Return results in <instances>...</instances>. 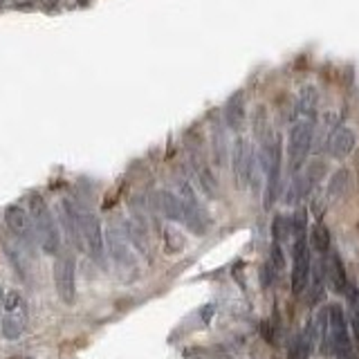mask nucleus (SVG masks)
<instances>
[{
    "instance_id": "ddd939ff",
    "label": "nucleus",
    "mask_w": 359,
    "mask_h": 359,
    "mask_svg": "<svg viewBox=\"0 0 359 359\" xmlns=\"http://www.w3.org/2000/svg\"><path fill=\"white\" fill-rule=\"evenodd\" d=\"M155 205L160 209L168 220L173 222H182L184 220V202L177 198L173 191H157L155 194Z\"/></svg>"
},
{
    "instance_id": "9b49d317",
    "label": "nucleus",
    "mask_w": 359,
    "mask_h": 359,
    "mask_svg": "<svg viewBox=\"0 0 359 359\" xmlns=\"http://www.w3.org/2000/svg\"><path fill=\"white\" fill-rule=\"evenodd\" d=\"M222 117L224 123L233 130V133H241L245 128V121H247V104H245V95L241 93H233L227 101H224V108H222Z\"/></svg>"
},
{
    "instance_id": "423d86ee",
    "label": "nucleus",
    "mask_w": 359,
    "mask_h": 359,
    "mask_svg": "<svg viewBox=\"0 0 359 359\" xmlns=\"http://www.w3.org/2000/svg\"><path fill=\"white\" fill-rule=\"evenodd\" d=\"M312 272V254L306 233L294 236V247H292V292L301 294L310 283Z\"/></svg>"
},
{
    "instance_id": "a211bd4d",
    "label": "nucleus",
    "mask_w": 359,
    "mask_h": 359,
    "mask_svg": "<svg viewBox=\"0 0 359 359\" xmlns=\"http://www.w3.org/2000/svg\"><path fill=\"white\" fill-rule=\"evenodd\" d=\"M25 330V310H16V312H7V317L3 319V334L7 339H18Z\"/></svg>"
},
{
    "instance_id": "1a4fd4ad",
    "label": "nucleus",
    "mask_w": 359,
    "mask_h": 359,
    "mask_svg": "<svg viewBox=\"0 0 359 359\" xmlns=\"http://www.w3.org/2000/svg\"><path fill=\"white\" fill-rule=\"evenodd\" d=\"M5 224H7V229L25 245L36 243V233H34V224H32L27 209H22L18 205H9L5 209Z\"/></svg>"
},
{
    "instance_id": "f8f14e48",
    "label": "nucleus",
    "mask_w": 359,
    "mask_h": 359,
    "mask_svg": "<svg viewBox=\"0 0 359 359\" xmlns=\"http://www.w3.org/2000/svg\"><path fill=\"white\" fill-rule=\"evenodd\" d=\"M317 108H319V90L314 88V86H303L299 90L297 104H294L297 117L314 121V119H317Z\"/></svg>"
},
{
    "instance_id": "9d476101",
    "label": "nucleus",
    "mask_w": 359,
    "mask_h": 359,
    "mask_svg": "<svg viewBox=\"0 0 359 359\" xmlns=\"http://www.w3.org/2000/svg\"><path fill=\"white\" fill-rule=\"evenodd\" d=\"M355 146H357V135L348 126H337L328 137V153L334 160H346L355 151Z\"/></svg>"
},
{
    "instance_id": "cd10ccee",
    "label": "nucleus",
    "mask_w": 359,
    "mask_h": 359,
    "mask_svg": "<svg viewBox=\"0 0 359 359\" xmlns=\"http://www.w3.org/2000/svg\"><path fill=\"white\" fill-rule=\"evenodd\" d=\"M79 3H86V0H79Z\"/></svg>"
},
{
    "instance_id": "bb28decb",
    "label": "nucleus",
    "mask_w": 359,
    "mask_h": 359,
    "mask_svg": "<svg viewBox=\"0 0 359 359\" xmlns=\"http://www.w3.org/2000/svg\"><path fill=\"white\" fill-rule=\"evenodd\" d=\"M5 5V0H0V7H3Z\"/></svg>"
},
{
    "instance_id": "7ed1b4c3",
    "label": "nucleus",
    "mask_w": 359,
    "mask_h": 359,
    "mask_svg": "<svg viewBox=\"0 0 359 359\" xmlns=\"http://www.w3.org/2000/svg\"><path fill=\"white\" fill-rule=\"evenodd\" d=\"M312 142H314V121L297 119L292 123L287 135V157H290L292 173H299V168L306 164L312 151Z\"/></svg>"
},
{
    "instance_id": "b1692460",
    "label": "nucleus",
    "mask_w": 359,
    "mask_h": 359,
    "mask_svg": "<svg viewBox=\"0 0 359 359\" xmlns=\"http://www.w3.org/2000/svg\"><path fill=\"white\" fill-rule=\"evenodd\" d=\"M11 3H14L16 9H29V7H34L36 0H11Z\"/></svg>"
},
{
    "instance_id": "a878e982",
    "label": "nucleus",
    "mask_w": 359,
    "mask_h": 359,
    "mask_svg": "<svg viewBox=\"0 0 359 359\" xmlns=\"http://www.w3.org/2000/svg\"><path fill=\"white\" fill-rule=\"evenodd\" d=\"M3 299H5V294H3V287H0V308H3Z\"/></svg>"
},
{
    "instance_id": "2eb2a0df",
    "label": "nucleus",
    "mask_w": 359,
    "mask_h": 359,
    "mask_svg": "<svg viewBox=\"0 0 359 359\" xmlns=\"http://www.w3.org/2000/svg\"><path fill=\"white\" fill-rule=\"evenodd\" d=\"M353 191V173L348 171V168H339V171H334L330 182H328V196L332 200H341L346 198L348 194Z\"/></svg>"
},
{
    "instance_id": "5701e85b",
    "label": "nucleus",
    "mask_w": 359,
    "mask_h": 359,
    "mask_svg": "<svg viewBox=\"0 0 359 359\" xmlns=\"http://www.w3.org/2000/svg\"><path fill=\"white\" fill-rule=\"evenodd\" d=\"M3 308H5L7 312H16V310L22 308V297H20V292H18V290L7 292L5 299H3Z\"/></svg>"
},
{
    "instance_id": "6e6552de",
    "label": "nucleus",
    "mask_w": 359,
    "mask_h": 359,
    "mask_svg": "<svg viewBox=\"0 0 359 359\" xmlns=\"http://www.w3.org/2000/svg\"><path fill=\"white\" fill-rule=\"evenodd\" d=\"M74 256L65 254L59 256V261L54 265V285H56V294L65 303V306H72L76 299V276H74Z\"/></svg>"
},
{
    "instance_id": "39448f33",
    "label": "nucleus",
    "mask_w": 359,
    "mask_h": 359,
    "mask_svg": "<svg viewBox=\"0 0 359 359\" xmlns=\"http://www.w3.org/2000/svg\"><path fill=\"white\" fill-rule=\"evenodd\" d=\"M328 317H330V355H337L339 359H355L353 351V339H351V330H348V321L341 306H330L328 308Z\"/></svg>"
},
{
    "instance_id": "dca6fc26",
    "label": "nucleus",
    "mask_w": 359,
    "mask_h": 359,
    "mask_svg": "<svg viewBox=\"0 0 359 359\" xmlns=\"http://www.w3.org/2000/svg\"><path fill=\"white\" fill-rule=\"evenodd\" d=\"M194 171H196V177H198L202 191H205L209 198H216L218 196V180L211 173V168L205 164V160H194Z\"/></svg>"
},
{
    "instance_id": "6ab92c4d",
    "label": "nucleus",
    "mask_w": 359,
    "mask_h": 359,
    "mask_svg": "<svg viewBox=\"0 0 359 359\" xmlns=\"http://www.w3.org/2000/svg\"><path fill=\"white\" fill-rule=\"evenodd\" d=\"M325 263L319 261L317 265H312V272H310V294H312V301H319L323 294H325Z\"/></svg>"
},
{
    "instance_id": "393cba45",
    "label": "nucleus",
    "mask_w": 359,
    "mask_h": 359,
    "mask_svg": "<svg viewBox=\"0 0 359 359\" xmlns=\"http://www.w3.org/2000/svg\"><path fill=\"white\" fill-rule=\"evenodd\" d=\"M41 3H43L45 9H54L56 5H59V0H41Z\"/></svg>"
},
{
    "instance_id": "aec40b11",
    "label": "nucleus",
    "mask_w": 359,
    "mask_h": 359,
    "mask_svg": "<svg viewBox=\"0 0 359 359\" xmlns=\"http://www.w3.org/2000/svg\"><path fill=\"white\" fill-rule=\"evenodd\" d=\"M272 236H274V243L280 245L283 241H287L292 236V220L285 216H276L274 224H272Z\"/></svg>"
},
{
    "instance_id": "f3484780",
    "label": "nucleus",
    "mask_w": 359,
    "mask_h": 359,
    "mask_svg": "<svg viewBox=\"0 0 359 359\" xmlns=\"http://www.w3.org/2000/svg\"><path fill=\"white\" fill-rule=\"evenodd\" d=\"M308 243H310L312 250H317L321 256H323V254H328V252H330V245H332L330 229L325 227L323 222H317V224H314V227H312V231H310Z\"/></svg>"
},
{
    "instance_id": "f257e3e1",
    "label": "nucleus",
    "mask_w": 359,
    "mask_h": 359,
    "mask_svg": "<svg viewBox=\"0 0 359 359\" xmlns=\"http://www.w3.org/2000/svg\"><path fill=\"white\" fill-rule=\"evenodd\" d=\"M29 218L34 224V233H36V241L41 245V250L45 254H59L61 250V229L59 222H56L54 213L50 205L45 202L41 194H32L29 196Z\"/></svg>"
},
{
    "instance_id": "4468645a",
    "label": "nucleus",
    "mask_w": 359,
    "mask_h": 359,
    "mask_svg": "<svg viewBox=\"0 0 359 359\" xmlns=\"http://www.w3.org/2000/svg\"><path fill=\"white\" fill-rule=\"evenodd\" d=\"M325 280L332 285L334 292L344 294L346 287H348V278H346V269L339 254H330V258L325 261Z\"/></svg>"
},
{
    "instance_id": "412c9836",
    "label": "nucleus",
    "mask_w": 359,
    "mask_h": 359,
    "mask_svg": "<svg viewBox=\"0 0 359 359\" xmlns=\"http://www.w3.org/2000/svg\"><path fill=\"white\" fill-rule=\"evenodd\" d=\"M224 155H227V144H224V133L222 128L213 126V157H216L218 164H224Z\"/></svg>"
},
{
    "instance_id": "0eeeda50",
    "label": "nucleus",
    "mask_w": 359,
    "mask_h": 359,
    "mask_svg": "<svg viewBox=\"0 0 359 359\" xmlns=\"http://www.w3.org/2000/svg\"><path fill=\"white\" fill-rule=\"evenodd\" d=\"M231 171L238 187H247L254 182V175H256V155L252 151L250 142L245 137H238L233 142V149H231Z\"/></svg>"
},
{
    "instance_id": "f03ea898",
    "label": "nucleus",
    "mask_w": 359,
    "mask_h": 359,
    "mask_svg": "<svg viewBox=\"0 0 359 359\" xmlns=\"http://www.w3.org/2000/svg\"><path fill=\"white\" fill-rule=\"evenodd\" d=\"M263 144L261 164L265 171V207L269 209L278 198L280 191V168H283V142L278 135H269Z\"/></svg>"
},
{
    "instance_id": "4be33fe9",
    "label": "nucleus",
    "mask_w": 359,
    "mask_h": 359,
    "mask_svg": "<svg viewBox=\"0 0 359 359\" xmlns=\"http://www.w3.org/2000/svg\"><path fill=\"white\" fill-rule=\"evenodd\" d=\"M164 243H166V252L168 254H175V252H182L184 250V238L180 236V231L177 229H173V227H168L166 231H164Z\"/></svg>"
},
{
    "instance_id": "20e7f679",
    "label": "nucleus",
    "mask_w": 359,
    "mask_h": 359,
    "mask_svg": "<svg viewBox=\"0 0 359 359\" xmlns=\"http://www.w3.org/2000/svg\"><path fill=\"white\" fill-rule=\"evenodd\" d=\"M79 243L81 250L93 258V261H104V227L97 213L93 211H79Z\"/></svg>"
}]
</instances>
